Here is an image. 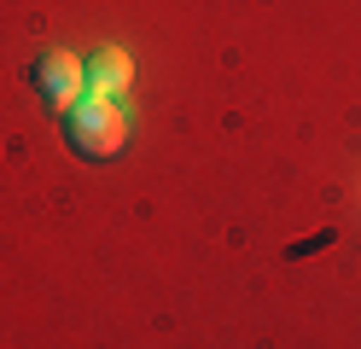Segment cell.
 Masks as SVG:
<instances>
[{
	"label": "cell",
	"instance_id": "obj_1",
	"mask_svg": "<svg viewBox=\"0 0 361 349\" xmlns=\"http://www.w3.org/2000/svg\"><path fill=\"white\" fill-rule=\"evenodd\" d=\"M128 111H123V99H87L71 111V128H64V140H71V152L76 157H117L123 146H128Z\"/></svg>",
	"mask_w": 361,
	"mask_h": 349
},
{
	"label": "cell",
	"instance_id": "obj_3",
	"mask_svg": "<svg viewBox=\"0 0 361 349\" xmlns=\"http://www.w3.org/2000/svg\"><path fill=\"white\" fill-rule=\"evenodd\" d=\"M128 87H134V59L123 47H99V53L87 59V93H94V99H123Z\"/></svg>",
	"mask_w": 361,
	"mask_h": 349
},
{
	"label": "cell",
	"instance_id": "obj_2",
	"mask_svg": "<svg viewBox=\"0 0 361 349\" xmlns=\"http://www.w3.org/2000/svg\"><path fill=\"white\" fill-rule=\"evenodd\" d=\"M35 87H41L47 105L76 111L87 99V64L76 53H64V47H53V53H41V64H35Z\"/></svg>",
	"mask_w": 361,
	"mask_h": 349
}]
</instances>
